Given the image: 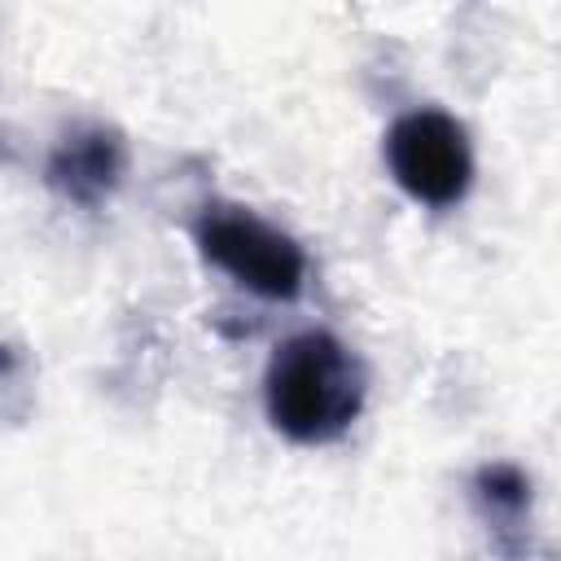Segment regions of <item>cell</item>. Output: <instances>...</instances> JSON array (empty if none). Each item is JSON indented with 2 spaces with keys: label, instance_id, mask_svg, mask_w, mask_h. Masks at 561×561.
Returning <instances> with one entry per match:
<instances>
[{
  "label": "cell",
  "instance_id": "obj_1",
  "mask_svg": "<svg viewBox=\"0 0 561 561\" xmlns=\"http://www.w3.org/2000/svg\"><path fill=\"white\" fill-rule=\"evenodd\" d=\"M364 364L346 342L324 329L298 333L276 346L263 381L272 425L294 443H333L342 438L364 408Z\"/></svg>",
  "mask_w": 561,
  "mask_h": 561
},
{
  "label": "cell",
  "instance_id": "obj_2",
  "mask_svg": "<svg viewBox=\"0 0 561 561\" xmlns=\"http://www.w3.org/2000/svg\"><path fill=\"white\" fill-rule=\"evenodd\" d=\"M197 245L215 267L263 298H294L307 280V254L298 241L241 206H206L197 219Z\"/></svg>",
  "mask_w": 561,
  "mask_h": 561
},
{
  "label": "cell",
  "instance_id": "obj_5",
  "mask_svg": "<svg viewBox=\"0 0 561 561\" xmlns=\"http://www.w3.org/2000/svg\"><path fill=\"white\" fill-rule=\"evenodd\" d=\"M478 495H482V500H491V508L517 513V508L526 504L530 486H526V478H522L513 465H491V469H482V473H478Z\"/></svg>",
  "mask_w": 561,
  "mask_h": 561
},
{
  "label": "cell",
  "instance_id": "obj_3",
  "mask_svg": "<svg viewBox=\"0 0 561 561\" xmlns=\"http://www.w3.org/2000/svg\"><path fill=\"white\" fill-rule=\"evenodd\" d=\"M386 162L399 188L434 210L456 206L473 184L465 127L443 110H412L386 131Z\"/></svg>",
  "mask_w": 561,
  "mask_h": 561
},
{
  "label": "cell",
  "instance_id": "obj_4",
  "mask_svg": "<svg viewBox=\"0 0 561 561\" xmlns=\"http://www.w3.org/2000/svg\"><path fill=\"white\" fill-rule=\"evenodd\" d=\"M123 167H127V153L114 131L75 127L70 136L57 140L48 158V184L75 206H96L118 188Z\"/></svg>",
  "mask_w": 561,
  "mask_h": 561
}]
</instances>
